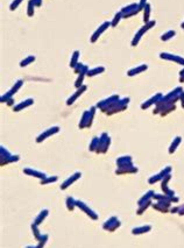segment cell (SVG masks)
Masks as SVG:
<instances>
[]
</instances>
